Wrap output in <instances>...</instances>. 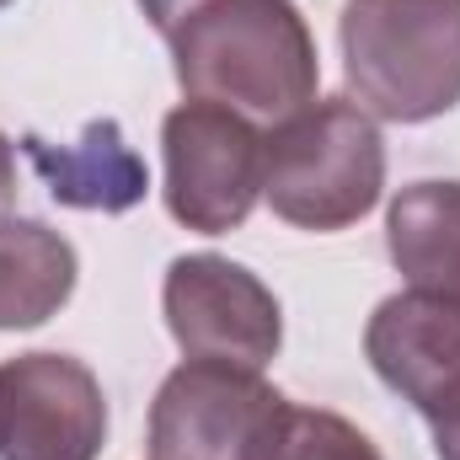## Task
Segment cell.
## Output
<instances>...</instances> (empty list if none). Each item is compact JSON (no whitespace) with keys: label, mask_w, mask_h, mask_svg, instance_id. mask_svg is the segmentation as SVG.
Masks as SVG:
<instances>
[{"label":"cell","mask_w":460,"mask_h":460,"mask_svg":"<svg viewBox=\"0 0 460 460\" xmlns=\"http://www.w3.org/2000/svg\"><path fill=\"white\" fill-rule=\"evenodd\" d=\"M177 86L241 118H289L316 97L322 65L289 0H204L172 32Z\"/></svg>","instance_id":"cell-1"},{"label":"cell","mask_w":460,"mask_h":460,"mask_svg":"<svg viewBox=\"0 0 460 460\" xmlns=\"http://www.w3.org/2000/svg\"><path fill=\"white\" fill-rule=\"evenodd\" d=\"M343 70L358 108L429 123L460 102V0H348Z\"/></svg>","instance_id":"cell-2"},{"label":"cell","mask_w":460,"mask_h":460,"mask_svg":"<svg viewBox=\"0 0 460 460\" xmlns=\"http://www.w3.org/2000/svg\"><path fill=\"white\" fill-rule=\"evenodd\" d=\"M385 188V139L375 118L343 97L305 102L279 118L268 134L262 193L279 220L300 230H343L380 204Z\"/></svg>","instance_id":"cell-3"},{"label":"cell","mask_w":460,"mask_h":460,"mask_svg":"<svg viewBox=\"0 0 460 460\" xmlns=\"http://www.w3.org/2000/svg\"><path fill=\"white\" fill-rule=\"evenodd\" d=\"M166 145V209L199 235H226L246 226L262 199L268 139L252 118L220 102H182L161 123Z\"/></svg>","instance_id":"cell-4"},{"label":"cell","mask_w":460,"mask_h":460,"mask_svg":"<svg viewBox=\"0 0 460 460\" xmlns=\"http://www.w3.org/2000/svg\"><path fill=\"white\" fill-rule=\"evenodd\" d=\"M284 402L257 369L188 358L155 391L150 460H257Z\"/></svg>","instance_id":"cell-5"},{"label":"cell","mask_w":460,"mask_h":460,"mask_svg":"<svg viewBox=\"0 0 460 460\" xmlns=\"http://www.w3.org/2000/svg\"><path fill=\"white\" fill-rule=\"evenodd\" d=\"M166 327L188 358L235 364V369H262L284 343V316L273 289L215 252L177 257L166 268Z\"/></svg>","instance_id":"cell-6"},{"label":"cell","mask_w":460,"mask_h":460,"mask_svg":"<svg viewBox=\"0 0 460 460\" xmlns=\"http://www.w3.org/2000/svg\"><path fill=\"white\" fill-rule=\"evenodd\" d=\"M108 439L102 380L70 353L0 364V460H97Z\"/></svg>","instance_id":"cell-7"},{"label":"cell","mask_w":460,"mask_h":460,"mask_svg":"<svg viewBox=\"0 0 460 460\" xmlns=\"http://www.w3.org/2000/svg\"><path fill=\"white\" fill-rule=\"evenodd\" d=\"M375 375L429 423L460 418V305L434 289H402L375 305L364 327Z\"/></svg>","instance_id":"cell-8"},{"label":"cell","mask_w":460,"mask_h":460,"mask_svg":"<svg viewBox=\"0 0 460 460\" xmlns=\"http://www.w3.org/2000/svg\"><path fill=\"white\" fill-rule=\"evenodd\" d=\"M22 150H27V161L38 166L49 199L65 204V209L123 215V209H134V204L145 199V188H150L145 161L134 155V145L123 139V128H118L113 118L86 123V134H81L75 145H49V139L27 134Z\"/></svg>","instance_id":"cell-9"},{"label":"cell","mask_w":460,"mask_h":460,"mask_svg":"<svg viewBox=\"0 0 460 460\" xmlns=\"http://www.w3.org/2000/svg\"><path fill=\"white\" fill-rule=\"evenodd\" d=\"M391 262L407 284L460 305V182H412L385 220Z\"/></svg>","instance_id":"cell-10"},{"label":"cell","mask_w":460,"mask_h":460,"mask_svg":"<svg viewBox=\"0 0 460 460\" xmlns=\"http://www.w3.org/2000/svg\"><path fill=\"white\" fill-rule=\"evenodd\" d=\"M75 289V246L43 220H0V332L43 327Z\"/></svg>","instance_id":"cell-11"},{"label":"cell","mask_w":460,"mask_h":460,"mask_svg":"<svg viewBox=\"0 0 460 460\" xmlns=\"http://www.w3.org/2000/svg\"><path fill=\"white\" fill-rule=\"evenodd\" d=\"M257 460H380V450L369 445V434H358L338 412L284 402Z\"/></svg>","instance_id":"cell-12"},{"label":"cell","mask_w":460,"mask_h":460,"mask_svg":"<svg viewBox=\"0 0 460 460\" xmlns=\"http://www.w3.org/2000/svg\"><path fill=\"white\" fill-rule=\"evenodd\" d=\"M204 0H139V11L150 16V27H161V32H172L188 11H199Z\"/></svg>","instance_id":"cell-13"},{"label":"cell","mask_w":460,"mask_h":460,"mask_svg":"<svg viewBox=\"0 0 460 460\" xmlns=\"http://www.w3.org/2000/svg\"><path fill=\"white\" fill-rule=\"evenodd\" d=\"M11 204H16V155H11V139L0 134V220Z\"/></svg>","instance_id":"cell-14"},{"label":"cell","mask_w":460,"mask_h":460,"mask_svg":"<svg viewBox=\"0 0 460 460\" xmlns=\"http://www.w3.org/2000/svg\"><path fill=\"white\" fill-rule=\"evenodd\" d=\"M434 450H439V460H460V418L434 423Z\"/></svg>","instance_id":"cell-15"},{"label":"cell","mask_w":460,"mask_h":460,"mask_svg":"<svg viewBox=\"0 0 460 460\" xmlns=\"http://www.w3.org/2000/svg\"><path fill=\"white\" fill-rule=\"evenodd\" d=\"M0 5H5V0H0Z\"/></svg>","instance_id":"cell-16"}]
</instances>
